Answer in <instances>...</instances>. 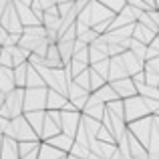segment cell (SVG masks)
I'll use <instances>...</instances> for the list:
<instances>
[{"label": "cell", "mask_w": 159, "mask_h": 159, "mask_svg": "<svg viewBox=\"0 0 159 159\" xmlns=\"http://www.w3.org/2000/svg\"><path fill=\"white\" fill-rule=\"evenodd\" d=\"M4 135L14 139V141H40V137L34 133V129L24 119V115H18V117H14V119H10Z\"/></svg>", "instance_id": "cell-1"}, {"label": "cell", "mask_w": 159, "mask_h": 159, "mask_svg": "<svg viewBox=\"0 0 159 159\" xmlns=\"http://www.w3.org/2000/svg\"><path fill=\"white\" fill-rule=\"evenodd\" d=\"M22 113H24V89L22 87H16L14 91L6 93L4 105H2V109H0V117L14 119V117L22 115Z\"/></svg>", "instance_id": "cell-2"}, {"label": "cell", "mask_w": 159, "mask_h": 159, "mask_svg": "<svg viewBox=\"0 0 159 159\" xmlns=\"http://www.w3.org/2000/svg\"><path fill=\"white\" fill-rule=\"evenodd\" d=\"M47 93H48V87L24 89V113L44 111V109H47Z\"/></svg>", "instance_id": "cell-3"}, {"label": "cell", "mask_w": 159, "mask_h": 159, "mask_svg": "<svg viewBox=\"0 0 159 159\" xmlns=\"http://www.w3.org/2000/svg\"><path fill=\"white\" fill-rule=\"evenodd\" d=\"M123 107H125V121L127 123L143 119L145 115H149V109L145 105V99L141 95H133L129 99H123Z\"/></svg>", "instance_id": "cell-4"}, {"label": "cell", "mask_w": 159, "mask_h": 159, "mask_svg": "<svg viewBox=\"0 0 159 159\" xmlns=\"http://www.w3.org/2000/svg\"><path fill=\"white\" fill-rule=\"evenodd\" d=\"M61 133V111H48L44 113V123L40 131V141H48L51 137Z\"/></svg>", "instance_id": "cell-5"}, {"label": "cell", "mask_w": 159, "mask_h": 159, "mask_svg": "<svg viewBox=\"0 0 159 159\" xmlns=\"http://www.w3.org/2000/svg\"><path fill=\"white\" fill-rule=\"evenodd\" d=\"M0 24H2L4 28H6L8 32H14V34H22V24H20V18H18V12H16L14 4H10L6 6V10H4L2 18H0Z\"/></svg>", "instance_id": "cell-6"}, {"label": "cell", "mask_w": 159, "mask_h": 159, "mask_svg": "<svg viewBox=\"0 0 159 159\" xmlns=\"http://www.w3.org/2000/svg\"><path fill=\"white\" fill-rule=\"evenodd\" d=\"M79 123H81V111H61V131L65 135L75 139Z\"/></svg>", "instance_id": "cell-7"}, {"label": "cell", "mask_w": 159, "mask_h": 159, "mask_svg": "<svg viewBox=\"0 0 159 159\" xmlns=\"http://www.w3.org/2000/svg\"><path fill=\"white\" fill-rule=\"evenodd\" d=\"M89 91H85L83 87H79L75 81H69V89H66V99H69L70 103H73L75 107L79 109V111H83V107L87 105V101H89Z\"/></svg>", "instance_id": "cell-8"}, {"label": "cell", "mask_w": 159, "mask_h": 159, "mask_svg": "<svg viewBox=\"0 0 159 159\" xmlns=\"http://www.w3.org/2000/svg\"><path fill=\"white\" fill-rule=\"evenodd\" d=\"M111 87L115 89V93L119 95V99H129V97H133V95H137V87H135V83H133L131 77L111 81Z\"/></svg>", "instance_id": "cell-9"}, {"label": "cell", "mask_w": 159, "mask_h": 159, "mask_svg": "<svg viewBox=\"0 0 159 159\" xmlns=\"http://www.w3.org/2000/svg\"><path fill=\"white\" fill-rule=\"evenodd\" d=\"M16 8V12H18V18H20V24L22 26H34V24H43V20L39 18V16L32 12L30 6H24V4L20 2H12Z\"/></svg>", "instance_id": "cell-10"}, {"label": "cell", "mask_w": 159, "mask_h": 159, "mask_svg": "<svg viewBox=\"0 0 159 159\" xmlns=\"http://www.w3.org/2000/svg\"><path fill=\"white\" fill-rule=\"evenodd\" d=\"M16 89L14 83V69H8V66H0V91L4 95L10 93Z\"/></svg>", "instance_id": "cell-11"}, {"label": "cell", "mask_w": 159, "mask_h": 159, "mask_svg": "<svg viewBox=\"0 0 159 159\" xmlns=\"http://www.w3.org/2000/svg\"><path fill=\"white\" fill-rule=\"evenodd\" d=\"M133 39L135 40H139V43H143V44H149L153 39H155V32L153 30H149L145 24H141V22H135L133 24Z\"/></svg>", "instance_id": "cell-12"}, {"label": "cell", "mask_w": 159, "mask_h": 159, "mask_svg": "<svg viewBox=\"0 0 159 159\" xmlns=\"http://www.w3.org/2000/svg\"><path fill=\"white\" fill-rule=\"evenodd\" d=\"M44 113H47V109H44V111H28V113H22L24 119L28 121V125H30V127L34 129V133H36L39 137H40V131H43Z\"/></svg>", "instance_id": "cell-13"}, {"label": "cell", "mask_w": 159, "mask_h": 159, "mask_svg": "<svg viewBox=\"0 0 159 159\" xmlns=\"http://www.w3.org/2000/svg\"><path fill=\"white\" fill-rule=\"evenodd\" d=\"M44 143H48V145H52V147L61 149V151L69 153V151H70V147H73V143H75V139H73V137H69V135H65V133L61 131L58 135L51 137V139H48V141H44Z\"/></svg>", "instance_id": "cell-14"}, {"label": "cell", "mask_w": 159, "mask_h": 159, "mask_svg": "<svg viewBox=\"0 0 159 159\" xmlns=\"http://www.w3.org/2000/svg\"><path fill=\"white\" fill-rule=\"evenodd\" d=\"M65 103H66V95L48 89V93H47V109L48 111H61L65 107Z\"/></svg>", "instance_id": "cell-15"}, {"label": "cell", "mask_w": 159, "mask_h": 159, "mask_svg": "<svg viewBox=\"0 0 159 159\" xmlns=\"http://www.w3.org/2000/svg\"><path fill=\"white\" fill-rule=\"evenodd\" d=\"M66 153L61 151V149L52 147V145L44 143V141H40V147H39V157L36 159H65Z\"/></svg>", "instance_id": "cell-16"}, {"label": "cell", "mask_w": 159, "mask_h": 159, "mask_svg": "<svg viewBox=\"0 0 159 159\" xmlns=\"http://www.w3.org/2000/svg\"><path fill=\"white\" fill-rule=\"evenodd\" d=\"M34 87H47L40 77V73L36 70V66L28 65L26 66V83H24V89H34Z\"/></svg>", "instance_id": "cell-17"}, {"label": "cell", "mask_w": 159, "mask_h": 159, "mask_svg": "<svg viewBox=\"0 0 159 159\" xmlns=\"http://www.w3.org/2000/svg\"><path fill=\"white\" fill-rule=\"evenodd\" d=\"M93 95L101 103H105V105H107V103H111V101H115V99H119V95L115 93V89L111 87V83H105L103 87H99L97 91H93Z\"/></svg>", "instance_id": "cell-18"}, {"label": "cell", "mask_w": 159, "mask_h": 159, "mask_svg": "<svg viewBox=\"0 0 159 159\" xmlns=\"http://www.w3.org/2000/svg\"><path fill=\"white\" fill-rule=\"evenodd\" d=\"M26 66H28V62L14 66V83H16V87H22V89H24V83H26Z\"/></svg>", "instance_id": "cell-19"}, {"label": "cell", "mask_w": 159, "mask_h": 159, "mask_svg": "<svg viewBox=\"0 0 159 159\" xmlns=\"http://www.w3.org/2000/svg\"><path fill=\"white\" fill-rule=\"evenodd\" d=\"M69 153H70V155H75V157H79V159H89L91 149L87 147V145H81V143H77V141H75Z\"/></svg>", "instance_id": "cell-20"}, {"label": "cell", "mask_w": 159, "mask_h": 159, "mask_svg": "<svg viewBox=\"0 0 159 159\" xmlns=\"http://www.w3.org/2000/svg\"><path fill=\"white\" fill-rule=\"evenodd\" d=\"M40 147V141H18V155H28L30 151Z\"/></svg>", "instance_id": "cell-21"}, {"label": "cell", "mask_w": 159, "mask_h": 159, "mask_svg": "<svg viewBox=\"0 0 159 159\" xmlns=\"http://www.w3.org/2000/svg\"><path fill=\"white\" fill-rule=\"evenodd\" d=\"M73 81L77 83L79 87H83L85 91H89V93H91V70H89V69H87V70H83L81 75H77V77H75Z\"/></svg>", "instance_id": "cell-22"}, {"label": "cell", "mask_w": 159, "mask_h": 159, "mask_svg": "<svg viewBox=\"0 0 159 159\" xmlns=\"http://www.w3.org/2000/svg\"><path fill=\"white\" fill-rule=\"evenodd\" d=\"M91 69H93L95 73H99L103 79H107V77H109V58H103V61L91 65Z\"/></svg>", "instance_id": "cell-23"}, {"label": "cell", "mask_w": 159, "mask_h": 159, "mask_svg": "<svg viewBox=\"0 0 159 159\" xmlns=\"http://www.w3.org/2000/svg\"><path fill=\"white\" fill-rule=\"evenodd\" d=\"M89 70H91V93H93V91H97L99 87H103V85H105V83H107V79H103L99 73H95V70L91 69V66H89Z\"/></svg>", "instance_id": "cell-24"}, {"label": "cell", "mask_w": 159, "mask_h": 159, "mask_svg": "<svg viewBox=\"0 0 159 159\" xmlns=\"http://www.w3.org/2000/svg\"><path fill=\"white\" fill-rule=\"evenodd\" d=\"M0 66H8V69H14V62H12V54L6 47L0 48Z\"/></svg>", "instance_id": "cell-25"}, {"label": "cell", "mask_w": 159, "mask_h": 159, "mask_svg": "<svg viewBox=\"0 0 159 159\" xmlns=\"http://www.w3.org/2000/svg\"><path fill=\"white\" fill-rule=\"evenodd\" d=\"M97 2H101L103 6H107L109 10H113V12H119L121 8H123L125 4H127L125 0H97Z\"/></svg>", "instance_id": "cell-26"}, {"label": "cell", "mask_w": 159, "mask_h": 159, "mask_svg": "<svg viewBox=\"0 0 159 159\" xmlns=\"http://www.w3.org/2000/svg\"><path fill=\"white\" fill-rule=\"evenodd\" d=\"M145 69H149V70H155V73L159 75V57H155V58H149V61H145Z\"/></svg>", "instance_id": "cell-27"}, {"label": "cell", "mask_w": 159, "mask_h": 159, "mask_svg": "<svg viewBox=\"0 0 159 159\" xmlns=\"http://www.w3.org/2000/svg\"><path fill=\"white\" fill-rule=\"evenodd\" d=\"M18 40H20V34H14V32H10V34H8V39L4 40L2 47H14V44H18Z\"/></svg>", "instance_id": "cell-28"}, {"label": "cell", "mask_w": 159, "mask_h": 159, "mask_svg": "<svg viewBox=\"0 0 159 159\" xmlns=\"http://www.w3.org/2000/svg\"><path fill=\"white\" fill-rule=\"evenodd\" d=\"M8 123H10V119H6V117H0V135H4V131H6Z\"/></svg>", "instance_id": "cell-29"}, {"label": "cell", "mask_w": 159, "mask_h": 159, "mask_svg": "<svg viewBox=\"0 0 159 159\" xmlns=\"http://www.w3.org/2000/svg\"><path fill=\"white\" fill-rule=\"evenodd\" d=\"M8 34H10V32H8L6 28H4L2 24H0V47H2V44H4V40L8 39Z\"/></svg>", "instance_id": "cell-30"}, {"label": "cell", "mask_w": 159, "mask_h": 159, "mask_svg": "<svg viewBox=\"0 0 159 159\" xmlns=\"http://www.w3.org/2000/svg\"><path fill=\"white\" fill-rule=\"evenodd\" d=\"M8 4H10V0H0V18H2V14H4V10H6Z\"/></svg>", "instance_id": "cell-31"}, {"label": "cell", "mask_w": 159, "mask_h": 159, "mask_svg": "<svg viewBox=\"0 0 159 159\" xmlns=\"http://www.w3.org/2000/svg\"><path fill=\"white\" fill-rule=\"evenodd\" d=\"M36 157H39V149H34V151H30L28 155H22L20 159H36Z\"/></svg>", "instance_id": "cell-32"}, {"label": "cell", "mask_w": 159, "mask_h": 159, "mask_svg": "<svg viewBox=\"0 0 159 159\" xmlns=\"http://www.w3.org/2000/svg\"><path fill=\"white\" fill-rule=\"evenodd\" d=\"M4 99H6V95L0 91V109H2V105H4Z\"/></svg>", "instance_id": "cell-33"}, {"label": "cell", "mask_w": 159, "mask_h": 159, "mask_svg": "<svg viewBox=\"0 0 159 159\" xmlns=\"http://www.w3.org/2000/svg\"><path fill=\"white\" fill-rule=\"evenodd\" d=\"M89 159H103V157H99V155H95V153H91V155H89Z\"/></svg>", "instance_id": "cell-34"}, {"label": "cell", "mask_w": 159, "mask_h": 159, "mask_svg": "<svg viewBox=\"0 0 159 159\" xmlns=\"http://www.w3.org/2000/svg\"><path fill=\"white\" fill-rule=\"evenodd\" d=\"M157 39H159V32H157Z\"/></svg>", "instance_id": "cell-35"}]
</instances>
